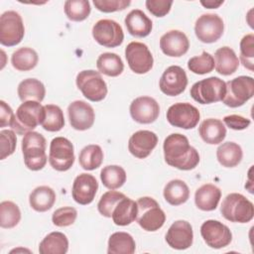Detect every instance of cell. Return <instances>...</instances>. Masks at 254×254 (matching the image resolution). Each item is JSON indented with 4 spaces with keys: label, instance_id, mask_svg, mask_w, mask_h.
Returning a JSON list of instances; mask_svg holds the SVG:
<instances>
[{
    "label": "cell",
    "instance_id": "6da1fadb",
    "mask_svg": "<svg viewBox=\"0 0 254 254\" xmlns=\"http://www.w3.org/2000/svg\"><path fill=\"white\" fill-rule=\"evenodd\" d=\"M165 161L171 167L182 171L194 169L199 163V154L190 145L189 139L180 133L169 135L163 145Z\"/></svg>",
    "mask_w": 254,
    "mask_h": 254
},
{
    "label": "cell",
    "instance_id": "7a4b0ae2",
    "mask_svg": "<svg viewBox=\"0 0 254 254\" xmlns=\"http://www.w3.org/2000/svg\"><path fill=\"white\" fill-rule=\"evenodd\" d=\"M47 141L36 131L28 132L22 139V152L25 166L31 171L42 170L48 161L46 154Z\"/></svg>",
    "mask_w": 254,
    "mask_h": 254
},
{
    "label": "cell",
    "instance_id": "3957f363",
    "mask_svg": "<svg viewBox=\"0 0 254 254\" xmlns=\"http://www.w3.org/2000/svg\"><path fill=\"white\" fill-rule=\"evenodd\" d=\"M220 212L228 221L247 223L254 216V205L243 194L232 192L223 199Z\"/></svg>",
    "mask_w": 254,
    "mask_h": 254
},
{
    "label": "cell",
    "instance_id": "277c9868",
    "mask_svg": "<svg viewBox=\"0 0 254 254\" xmlns=\"http://www.w3.org/2000/svg\"><path fill=\"white\" fill-rule=\"evenodd\" d=\"M44 116V106L38 101H25L16 110L11 125L18 135H25L41 125Z\"/></svg>",
    "mask_w": 254,
    "mask_h": 254
},
{
    "label": "cell",
    "instance_id": "5b68a950",
    "mask_svg": "<svg viewBox=\"0 0 254 254\" xmlns=\"http://www.w3.org/2000/svg\"><path fill=\"white\" fill-rule=\"evenodd\" d=\"M138 212L136 220L146 231L159 230L166 221V214L157 200L150 196L140 197L137 201Z\"/></svg>",
    "mask_w": 254,
    "mask_h": 254
},
{
    "label": "cell",
    "instance_id": "8992f818",
    "mask_svg": "<svg viewBox=\"0 0 254 254\" xmlns=\"http://www.w3.org/2000/svg\"><path fill=\"white\" fill-rule=\"evenodd\" d=\"M226 91L225 81L216 76L201 79L192 84L190 94L200 104H210L223 99Z\"/></svg>",
    "mask_w": 254,
    "mask_h": 254
},
{
    "label": "cell",
    "instance_id": "52a82bcc",
    "mask_svg": "<svg viewBox=\"0 0 254 254\" xmlns=\"http://www.w3.org/2000/svg\"><path fill=\"white\" fill-rule=\"evenodd\" d=\"M222 102L231 108L244 105L254 94V79L251 76L240 75L227 82Z\"/></svg>",
    "mask_w": 254,
    "mask_h": 254
},
{
    "label": "cell",
    "instance_id": "ba28073f",
    "mask_svg": "<svg viewBox=\"0 0 254 254\" xmlns=\"http://www.w3.org/2000/svg\"><path fill=\"white\" fill-rule=\"evenodd\" d=\"M75 82L82 95L90 101H101L107 95V85L99 71L93 69L81 70L77 73Z\"/></svg>",
    "mask_w": 254,
    "mask_h": 254
},
{
    "label": "cell",
    "instance_id": "9c48e42d",
    "mask_svg": "<svg viewBox=\"0 0 254 254\" xmlns=\"http://www.w3.org/2000/svg\"><path fill=\"white\" fill-rule=\"evenodd\" d=\"M25 35L22 17L16 11H6L0 16V43L13 47L21 43Z\"/></svg>",
    "mask_w": 254,
    "mask_h": 254
},
{
    "label": "cell",
    "instance_id": "30bf717a",
    "mask_svg": "<svg viewBox=\"0 0 254 254\" xmlns=\"http://www.w3.org/2000/svg\"><path fill=\"white\" fill-rule=\"evenodd\" d=\"M74 150L72 143L64 137H56L50 144L49 163L59 172L69 170L74 163Z\"/></svg>",
    "mask_w": 254,
    "mask_h": 254
},
{
    "label": "cell",
    "instance_id": "8fae6325",
    "mask_svg": "<svg viewBox=\"0 0 254 254\" xmlns=\"http://www.w3.org/2000/svg\"><path fill=\"white\" fill-rule=\"evenodd\" d=\"M92 37L101 46L116 48L123 43L122 27L114 20L101 19L92 27Z\"/></svg>",
    "mask_w": 254,
    "mask_h": 254
},
{
    "label": "cell",
    "instance_id": "7c38bea8",
    "mask_svg": "<svg viewBox=\"0 0 254 254\" xmlns=\"http://www.w3.org/2000/svg\"><path fill=\"white\" fill-rule=\"evenodd\" d=\"M166 116L172 126L183 129H192L197 125L200 113L198 109L190 103L178 102L169 107Z\"/></svg>",
    "mask_w": 254,
    "mask_h": 254
},
{
    "label": "cell",
    "instance_id": "4fadbf2b",
    "mask_svg": "<svg viewBox=\"0 0 254 254\" xmlns=\"http://www.w3.org/2000/svg\"><path fill=\"white\" fill-rule=\"evenodd\" d=\"M125 58L130 69L135 73H147L153 67V56L147 45L143 43H129L125 48Z\"/></svg>",
    "mask_w": 254,
    "mask_h": 254
},
{
    "label": "cell",
    "instance_id": "5bb4252c",
    "mask_svg": "<svg viewBox=\"0 0 254 254\" xmlns=\"http://www.w3.org/2000/svg\"><path fill=\"white\" fill-rule=\"evenodd\" d=\"M200 234L206 245L214 249L226 247L232 241V233L228 226L214 219H208L201 224Z\"/></svg>",
    "mask_w": 254,
    "mask_h": 254
},
{
    "label": "cell",
    "instance_id": "9a60e30c",
    "mask_svg": "<svg viewBox=\"0 0 254 254\" xmlns=\"http://www.w3.org/2000/svg\"><path fill=\"white\" fill-rule=\"evenodd\" d=\"M224 31L222 19L217 14H203L194 24L196 38L205 44H211L220 39Z\"/></svg>",
    "mask_w": 254,
    "mask_h": 254
},
{
    "label": "cell",
    "instance_id": "2e32d148",
    "mask_svg": "<svg viewBox=\"0 0 254 254\" xmlns=\"http://www.w3.org/2000/svg\"><path fill=\"white\" fill-rule=\"evenodd\" d=\"M188 85V76L183 67L171 65L165 69L160 81L161 91L169 96H177L183 93Z\"/></svg>",
    "mask_w": 254,
    "mask_h": 254
},
{
    "label": "cell",
    "instance_id": "e0dca14e",
    "mask_svg": "<svg viewBox=\"0 0 254 254\" xmlns=\"http://www.w3.org/2000/svg\"><path fill=\"white\" fill-rule=\"evenodd\" d=\"M130 115L132 119L140 124H150L157 120L160 114L159 103L150 96L135 98L130 104Z\"/></svg>",
    "mask_w": 254,
    "mask_h": 254
},
{
    "label": "cell",
    "instance_id": "ac0fdd59",
    "mask_svg": "<svg viewBox=\"0 0 254 254\" xmlns=\"http://www.w3.org/2000/svg\"><path fill=\"white\" fill-rule=\"evenodd\" d=\"M67 115L71 127L78 131L89 129L95 119V113L90 104L83 100H75L69 103Z\"/></svg>",
    "mask_w": 254,
    "mask_h": 254
},
{
    "label": "cell",
    "instance_id": "d6986e66",
    "mask_svg": "<svg viewBox=\"0 0 254 254\" xmlns=\"http://www.w3.org/2000/svg\"><path fill=\"white\" fill-rule=\"evenodd\" d=\"M98 190L96 179L86 173L78 175L72 184L71 195L75 202L81 205L89 204L93 201Z\"/></svg>",
    "mask_w": 254,
    "mask_h": 254
},
{
    "label": "cell",
    "instance_id": "ffe728a7",
    "mask_svg": "<svg viewBox=\"0 0 254 254\" xmlns=\"http://www.w3.org/2000/svg\"><path fill=\"white\" fill-rule=\"evenodd\" d=\"M193 241V231L190 222L186 220L175 221L166 233V242L177 250H185L191 246Z\"/></svg>",
    "mask_w": 254,
    "mask_h": 254
},
{
    "label": "cell",
    "instance_id": "44dd1931",
    "mask_svg": "<svg viewBox=\"0 0 254 254\" xmlns=\"http://www.w3.org/2000/svg\"><path fill=\"white\" fill-rule=\"evenodd\" d=\"M158 144V136L149 130H139L132 134L128 142L129 152L138 159L147 158Z\"/></svg>",
    "mask_w": 254,
    "mask_h": 254
},
{
    "label": "cell",
    "instance_id": "7402d4cb",
    "mask_svg": "<svg viewBox=\"0 0 254 254\" xmlns=\"http://www.w3.org/2000/svg\"><path fill=\"white\" fill-rule=\"evenodd\" d=\"M160 48L166 56L179 58L189 51L190 42L184 32L171 30L161 37Z\"/></svg>",
    "mask_w": 254,
    "mask_h": 254
},
{
    "label": "cell",
    "instance_id": "603a6c76",
    "mask_svg": "<svg viewBox=\"0 0 254 254\" xmlns=\"http://www.w3.org/2000/svg\"><path fill=\"white\" fill-rule=\"evenodd\" d=\"M124 22L128 33L133 37L144 38L152 32V20L140 9L130 11L126 15Z\"/></svg>",
    "mask_w": 254,
    "mask_h": 254
},
{
    "label": "cell",
    "instance_id": "cb8c5ba5",
    "mask_svg": "<svg viewBox=\"0 0 254 254\" xmlns=\"http://www.w3.org/2000/svg\"><path fill=\"white\" fill-rule=\"evenodd\" d=\"M221 197V190L212 184L199 187L194 193V202L197 208L203 211L214 210Z\"/></svg>",
    "mask_w": 254,
    "mask_h": 254
},
{
    "label": "cell",
    "instance_id": "d4e9b609",
    "mask_svg": "<svg viewBox=\"0 0 254 254\" xmlns=\"http://www.w3.org/2000/svg\"><path fill=\"white\" fill-rule=\"evenodd\" d=\"M198 133L200 138L206 144L217 145L225 139L226 128L221 120L216 118H207L200 123Z\"/></svg>",
    "mask_w": 254,
    "mask_h": 254
},
{
    "label": "cell",
    "instance_id": "484cf974",
    "mask_svg": "<svg viewBox=\"0 0 254 254\" xmlns=\"http://www.w3.org/2000/svg\"><path fill=\"white\" fill-rule=\"evenodd\" d=\"M239 66V60L235 52L229 47H222L214 53L215 70L222 75L234 73Z\"/></svg>",
    "mask_w": 254,
    "mask_h": 254
},
{
    "label": "cell",
    "instance_id": "4316f807",
    "mask_svg": "<svg viewBox=\"0 0 254 254\" xmlns=\"http://www.w3.org/2000/svg\"><path fill=\"white\" fill-rule=\"evenodd\" d=\"M57 199L55 190L48 186L37 187L29 195L31 207L38 212H45L51 209Z\"/></svg>",
    "mask_w": 254,
    "mask_h": 254
},
{
    "label": "cell",
    "instance_id": "83f0119b",
    "mask_svg": "<svg viewBox=\"0 0 254 254\" xmlns=\"http://www.w3.org/2000/svg\"><path fill=\"white\" fill-rule=\"evenodd\" d=\"M137 212V202L127 196H124L113 209L111 217L114 224L119 226H126L136 220Z\"/></svg>",
    "mask_w": 254,
    "mask_h": 254
},
{
    "label": "cell",
    "instance_id": "f1b7e54d",
    "mask_svg": "<svg viewBox=\"0 0 254 254\" xmlns=\"http://www.w3.org/2000/svg\"><path fill=\"white\" fill-rule=\"evenodd\" d=\"M22 102L38 101L42 102L46 95V88L42 81L37 78H26L22 80L17 89Z\"/></svg>",
    "mask_w": 254,
    "mask_h": 254
},
{
    "label": "cell",
    "instance_id": "f546056e",
    "mask_svg": "<svg viewBox=\"0 0 254 254\" xmlns=\"http://www.w3.org/2000/svg\"><path fill=\"white\" fill-rule=\"evenodd\" d=\"M68 250V239L65 234L59 231L49 233L39 245L41 254H65Z\"/></svg>",
    "mask_w": 254,
    "mask_h": 254
},
{
    "label": "cell",
    "instance_id": "4dcf8cb0",
    "mask_svg": "<svg viewBox=\"0 0 254 254\" xmlns=\"http://www.w3.org/2000/svg\"><path fill=\"white\" fill-rule=\"evenodd\" d=\"M243 157L241 147L234 142L222 143L216 150V158L219 164L225 168H233L240 164Z\"/></svg>",
    "mask_w": 254,
    "mask_h": 254
},
{
    "label": "cell",
    "instance_id": "1f68e13d",
    "mask_svg": "<svg viewBox=\"0 0 254 254\" xmlns=\"http://www.w3.org/2000/svg\"><path fill=\"white\" fill-rule=\"evenodd\" d=\"M135 249V240L127 232H114L108 239V254H133Z\"/></svg>",
    "mask_w": 254,
    "mask_h": 254
},
{
    "label": "cell",
    "instance_id": "d6a6232c",
    "mask_svg": "<svg viewBox=\"0 0 254 254\" xmlns=\"http://www.w3.org/2000/svg\"><path fill=\"white\" fill-rule=\"evenodd\" d=\"M164 197L171 205L185 203L190 197V189L182 180H172L164 188Z\"/></svg>",
    "mask_w": 254,
    "mask_h": 254
},
{
    "label": "cell",
    "instance_id": "836d02e7",
    "mask_svg": "<svg viewBox=\"0 0 254 254\" xmlns=\"http://www.w3.org/2000/svg\"><path fill=\"white\" fill-rule=\"evenodd\" d=\"M39 57L37 52L29 47L16 50L11 57V64L19 71H28L38 64Z\"/></svg>",
    "mask_w": 254,
    "mask_h": 254
},
{
    "label": "cell",
    "instance_id": "e575fe53",
    "mask_svg": "<svg viewBox=\"0 0 254 254\" xmlns=\"http://www.w3.org/2000/svg\"><path fill=\"white\" fill-rule=\"evenodd\" d=\"M96 66L100 73L111 77L120 75L124 69L121 58L114 53L101 54L96 61Z\"/></svg>",
    "mask_w": 254,
    "mask_h": 254
},
{
    "label": "cell",
    "instance_id": "d590c367",
    "mask_svg": "<svg viewBox=\"0 0 254 254\" xmlns=\"http://www.w3.org/2000/svg\"><path fill=\"white\" fill-rule=\"evenodd\" d=\"M41 125L49 132H58L62 130L64 126V116L61 107L55 104L45 105Z\"/></svg>",
    "mask_w": 254,
    "mask_h": 254
},
{
    "label": "cell",
    "instance_id": "8d00e7d4",
    "mask_svg": "<svg viewBox=\"0 0 254 254\" xmlns=\"http://www.w3.org/2000/svg\"><path fill=\"white\" fill-rule=\"evenodd\" d=\"M103 161V151L99 145L90 144L85 146L79 153L78 162L80 167L86 171L99 168Z\"/></svg>",
    "mask_w": 254,
    "mask_h": 254
},
{
    "label": "cell",
    "instance_id": "74e56055",
    "mask_svg": "<svg viewBox=\"0 0 254 254\" xmlns=\"http://www.w3.org/2000/svg\"><path fill=\"white\" fill-rule=\"evenodd\" d=\"M126 178L125 170L117 165L106 166L100 172V180L108 190L121 188L125 184Z\"/></svg>",
    "mask_w": 254,
    "mask_h": 254
},
{
    "label": "cell",
    "instance_id": "f35d334b",
    "mask_svg": "<svg viewBox=\"0 0 254 254\" xmlns=\"http://www.w3.org/2000/svg\"><path fill=\"white\" fill-rule=\"evenodd\" d=\"M90 3L87 0H67L64 2V14L68 20L81 22L90 14Z\"/></svg>",
    "mask_w": 254,
    "mask_h": 254
},
{
    "label": "cell",
    "instance_id": "ab89813d",
    "mask_svg": "<svg viewBox=\"0 0 254 254\" xmlns=\"http://www.w3.org/2000/svg\"><path fill=\"white\" fill-rule=\"evenodd\" d=\"M21 220L19 206L10 200L0 203V225L2 228H13Z\"/></svg>",
    "mask_w": 254,
    "mask_h": 254
},
{
    "label": "cell",
    "instance_id": "60d3db41",
    "mask_svg": "<svg viewBox=\"0 0 254 254\" xmlns=\"http://www.w3.org/2000/svg\"><path fill=\"white\" fill-rule=\"evenodd\" d=\"M188 68L195 74L209 73L214 68V59L209 53L202 52L200 56H195L189 60Z\"/></svg>",
    "mask_w": 254,
    "mask_h": 254
},
{
    "label": "cell",
    "instance_id": "b9f144b4",
    "mask_svg": "<svg viewBox=\"0 0 254 254\" xmlns=\"http://www.w3.org/2000/svg\"><path fill=\"white\" fill-rule=\"evenodd\" d=\"M124 196H126L124 193L115 191L113 190L104 192L97 203V209L99 213L105 217H111L113 209Z\"/></svg>",
    "mask_w": 254,
    "mask_h": 254
},
{
    "label": "cell",
    "instance_id": "7bdbcfd3",
    "mask_svg": "<svg viewBox=\"0 0 254 254\" xmlns=\"http://www.w3.org/2000/svg\"><path fill=\"white\" fill-rule=\"evenodd\" d=\"M254 59V35L252 33L245 35L240 41V61L244 67L253 70Z\"/></svg>",
    "mask_w": 254,
    "mask_h": 254
},
{
    "label": "cell",
    "instance_id": "ee69618b",
    "mask_svg": "<svg viewBox=\"0 0 254 254\" xmlns=\"http://www.w3.org/2000/svg\"><path fill=\"white\" fill-rule=\"evenodd\" d=\"M76 217L77 211L74 207L64 206L54 211L52 215V221L58 227H65L73 224Z\"/></svg>",
    "mask_w": 254,
    "mask_h": 254
},
{
    "label": "cell",
    "instance_id": "f6af8a7d",
    "mask_svg": "<svg viewBox=\"0 0 254 254\" xmlns=\"http://www.w3.org/2000/svg\"><path fill=\"white\" fill-rule=\"evenodd\" d=\"M17 138L13 130L4 129L0 131V160L11 156L16 149Z\"/></svg>",
    "mask_w": 254,
    "mask_h": 254
},
{
    "label": "cell",
    "instance_id": "bcb514c9",
    "mask_svg": "<svg viewBox=\"0 0 254 254\" xmlns=\"http://www.w3.org/2000/svg\"><path fill=\"white\" fill-rule=\"evenodd\" d=\"M131 4L129 0H93L95 8L103 13L122 11Z\"/></svg>",
    "mask_w": 254,
    "mask_h": 254
},
{
    "label": "cell",
    "instance_id": "7dc6e473",
    "mask_svg": "<svg viewBox=\"0 0 254 254\" xmlns=\"http://www.w3.org/2000/svg\"><path fill=\"white\" fill-rule=\"evenodd\" d=\"M147 10L156 17L166 16L173 5V1L167 0H147L145 2Z\"/></svg>",
    "mask_w": 254,
    "mask_h": 254
},
{
    "label": "cell",
    "instance_id": "c3c4849f",
    "mask_svg": "<svg viewBox=\"0 0 254 254\" xmlns=\"http://www.w3.org/2000/svg\"><path fill=\"white\" fill-rule=\"evenodd\" d=\"M223 122L225 123V125L227 127H229L230 129H233V130H244L251 123L250 119L245 118L241 115H237V114H231V115L224 116Z\"/></svg>",
    "mask_w": 254,
    "mask_h": 254
},
{
    "label": "cell",
    "instance_id": "681fc988",
    "mask_svg": "<svg viewBox=\"0 0 254 254\" xmlns=\"http://www.w3.org/2000/svg\"><path fill=\"white\" fill-rule=\"evenodd\" d=\"M15 113L13 112L12 108L4 101H0V127H6L12 125L14 121Z\"/></svg>",
    "mask_w": 254,
    "mask_h": 254
},
{
    "label": "cell",
    "instance_id": "f907efd6",
    "mask_svg": "<svg viewBox=\"0 0 254 254\" xmlns=\"http://www.w3.org/2000/svg\"><path fill=\"white\" fill-rule=\"evenodd\" d=\"M223 0H219V1H215V0H200V4L207 9H216L218 8L220 5L223 4Z\"/></svg>",
    "mask_w": 254,
    "mask_h": 254
}]
</instances>
